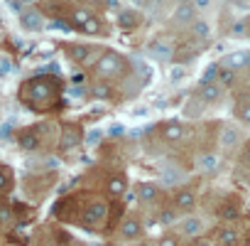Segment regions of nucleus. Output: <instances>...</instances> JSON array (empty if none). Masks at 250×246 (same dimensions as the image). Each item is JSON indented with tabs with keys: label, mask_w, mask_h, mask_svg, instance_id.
I'll use <instances>...</instances> for the list:
<instances>
[{
	"label": "nucleus",
	"mask_w": 250,
	"mask_h": 246,
	"mask_svg": "<svg viewBox=\"0 0 250 246\" xmlns=\"http://www.w3.org/2000/svg\"><path fill=\"white\" fill-rule=\"evenodd\" d=\"M59 79L54 76H37V79H30L20 86V101L35 111H49V108H57L59 106Z\"/></svg>",
	"instance_id": "f257e3e1"
},
{
	"label": "nucleus",
	"mask_w": 250,
	"mask_h": 246,
	"mask_svg": "<svg viewBox=\"0 0 250 246\" xmlns=\"http://www.w3.org/2000/svg\"><path fill=\"white\" fill-rule=\"evenodd\" d=\"M96 72H98V76H103V79L123 76L125 72H128V62H125V57L118 54V52H103L101 59L96 62Z\"/></svg>",
	"instance_id": "f03ea898"
},
{
	"label": "nucleus",
	"mask_w": 250,
	"mask_h": 246,
	"mask_svg": "<svg viewBox=\"0 0 250 246\" xmlns=\"http://www.w3.org/2000/svg\"><path fill=\"white\" fill-rule=\"evenodd\" d=\"M105 214H108V204L101 202V199H93V202H88V204L81 209V224H83L86 229H93V226L103 224Z\"/></svg>",
	"instance_id": "7ed1b4c3"
},
{
	"label": "nucleus",
	"mask_w": 250,
	"mask_h": 246,
	"mask_svg": "<svg viewBox=\"0 0 250 246\" xmlns=\"http://www.w3.org/2000/svg\"><path fill=\"white\" fill-rule=\"evenodd\" d=\"M143 231H145V226H143V221H140L138 217H125V219L118 224V234H120V239H125V241L140 239Z\"/></svg>",
	"instance_id": "20e7f679"
},
{
	"label": "nucleus",
	"mask_w": 250,
	"mask_h": 246,
	"mask_svg": "<svg viewBox=\"0 0 250 246\" xmlns=\"http://www.w3.org/2000/svg\"><path fill=\"white\" fill-rule=\"evenodd\" d=\"M66 52H69V57H71L74 62H81V64H91L93 59H96V62L101 59L98 49L91 47V45H69Z\"/></svg>",
	"instance_id": "39448f33"
},
{
	"label": "nucleus",
	"mask_w": 250,
	"mask_h": 246,
	"mask_svg": "<svg viewBox=\"0 0 250 246\" xmlns=\"http://www.w3.org/2000/svg\"><path fill=\"white\" fill-rule=\"evenodd\" d=\"M174 207H177L179 212H191V209L196 207V195H194V190H189V187L177 190V192H174Z\"/></svg>",
	"instance_id": "423d86ee"
},
{
	"label": "nucleus",
	"mask_w": 250,
	"mask_h": 246,
	"mask_svg": "<svg viewBox=\"0 0 250 246\" xmlns=\"http://www.w3.org/2000/svg\"><path fill=\"white\" fill-rule=\"evenodd\" d=\"M125 190H128V177H125L123 172H113L108 177V182H105V192L110 197H123Z\"/></svg>",
	"instance_id": "0eeeda50"
},
{
	"label": "nucleus",
	"mask_w": 250,
	"mask_h": 246,
	"mask_svg": "<svg viewBox=\"0 0 250 246\" xmlns=\"http://www.w3.org/2000/svg\"><path fill=\"white\" fill-rule=\"evenodd\" d=\"M196 94H199L201 101H206V103H216V101L221 98V94H223V86H221L218 81H208V84H201Z\"/></svg>",
	"instance_id": "6e6552de"
},
{
	"label": "nucleus",
	"mask_w": 250,
	"mask_h": 246,
	"mask_svg": "<svg viewBox=\"0 0 250 246\" xmlns=\"http://www.w3.org/2000/svg\"><path fill=\"white\" fill-rule=\"evenodd\" d=\"M135 195H138V202L152 204L160 197V185H155V182H140L138 190H135Z\"/></svg>",
	"instance_id": "1a4fd4ad"
},
{
	"label": "nucleus",
	"mask_w": 250,
	"mask_h": 246,
	"mask_svg": "<svg viewBox=\"0 0 250 246\" xmlns=\"http://www.w3.org/2000/svg\"><path fill=\"white\" fill-rule=\"evenodd\" d=\"M160 133H162V138H165L167 143H179V141L187 136V128L182 126V123H174V121H172V123H165Z\"/></svg>",
	"instance_id": "9d476101"
},
{
	"label": "nucleus",
	"mask_w": 250,
	"mask_h": 246,
	"mask_svg": "<svg viewBox=\"0 0 250 246\" xmlns=\"http://www.w3.org/2000/svg\"><path fill=\"white\" fill-rule=\"evenodd\" d=\"M69 18H71V25H74V27H79V30L83 32V30L93 23V18H96V15H93V13H88L86 8H74Z\"/></svg>",
	"instance_id": "9b49d317"
},
{
	"label": "nucleus",
	"mask_w": 250,
	"mask_h": 246,
	"mask_svg": "<svg viewBox=\"0 0 250 246\" xmlns=\"http://www.w3.org/2000/svg\"><path fill=\"white\" fill-rule=\"evenodd\" d=\"M196 168H199V172H216L221 168V160L216 153H201L196 158Z\"/></svg>",
	"instance_id": "f8f14e48"
},
{
	"label": "nucleus",
	"mask_w": 250,
	"mask_h": 246,
	"mask_svg": "<svg viewBox=\"0 0 250 246\" xmlns=\"http://www.w3.org/2000/svg\"><path fill=\"white\" fill-rule=\"evenodd\" d=\"M140 23H143V15L135 13V10H120V13H118V25H120L123 30H133V27H138Z\"/></svg>",
	"instance_id": "ddd939ff"
},
{
	"label": "nucleus",
	"mask_w": 250,
	"mask_h": 246,
	"mask_svg": "<svg viewBox=\"0 0 250 246\" xmlns=\"http://www.w3.org/2000/svg\"><path fill=\"white\" fill-rule=\"evenodd\" d=\"M248 54L250 52H230L226 59H223V64H226V69H230V72H238V69H248Z\"/></svg>",
	"instance_id": "4468645a"
},
{
	"label": "nucleus",
	"mask_w": 250,
	"mask_h": 246,
	"mask_svg": "<svg viewBox=\"0 0 250 246\" xmlns=\"http://www.w3.org/2000/svg\"><path fill=\"white\" fill-rule=\"evenodd\" d=\"M216 241H218V246H235L238 244V229H233V226H218L216 229Z\"/></svg>",
	"instance_id": "2eb2a0df"
},
{
	"label": "nucleus",
	"mask_w": 250,
	"mask_h": 246,
	"mask_svg": "<svg viewBox=\"0 0 250 246\" xmlns=\"http://www.w3.org/2000/svg\"><path fill=\"white\" fill-rule=\"evenodd\" d=\"M223 221H233V219H238L240 217V202H235V199H228L226 204H221L218 207V212H216Z\"/></svg>",
	"instance_id": "dca6fc26"
},
{
	"label": "nucleus",
	"mask_w": 250,
	"mask_h": 246,
	"mask_svg": "<svg viewBox=\"0 0 250 246\" xmlns=\"http://www.w3.org/2000/svg\"><path fill=\"white\" fill-rule=\"evenodd\" d=\"M18 143H20V148H22V150H27V153H32V150H37V148H40V138H37V133H35V131H22V133H20V138H18Z\"/></svg>",
	"instance_id": "f3484780"
},
{
	"label": "nucleus",
	"mask_w": 250,
	"mask_h": 246,
	"mask_svg": "<svg viewBox=\"0 0 250 246\" xmlns=\"http://www.w3.org/2000/svg\"><path fill=\"white\" fill-rule=\"evenodd\" d=\"M204 231V221L199 219V217H187L184 221H182V234H187V236H199Z\"/></svg>",
	"instance_id": "a211bd4d"
},
{
	"label": "nucleus",
	"mask_w": 250,
	"mask_h": 246,
	"mask_svg": "<svg viewBox=\"0 0 250 246\" xmlns=\"http://www.w3.org/2000/svg\"><path fill=\"white\" fill-rule=\"evenodd\" d=\"M194 15H196V5H194V3H182V5H177L174 18H177L179 23H189V20H194Z\"/></svg>",
	"instance_id": "6ab92c4d"
},
{
	"label": "nucleus",
	"mask_w": 250,
	"mask_h": 246,
	"mask_svg": "<svg viewBox=\"0 0 250 246\" xmlns=\"http://www.w3.org/2000/svg\"><path fill=\"white\" fill-rule=\"evenodd\" d=\"M81 143V133H76V131H64L62 133V141H59V148L62 150H69V148H76Z\"/></svg>",
	"instance_id": "aec40b11"
},
{
	"label": "nucleus",
	"mask_w": 250,
	"mask_h": 246,
	"mask_svg": "<svg viewBox=\"0 0 250 246\" xmlns=\"http://www.w3.org/2000/svg\"><path fill=\"white\" fill-rule=\"evenodd\" d=\"M20 20H22V27H27V30H40L42 27V15L40 13H25Z\"/></svg>",
	"instance_id": "412c9836"
},
{
	"label": "nucleus",
	"mask_w": 250,
	"mask_h": 246,
	"mask_svg": "<svg viewBox=\"0 0 250 246\" xmlns=\"http://www.w3.org/2000/svg\"><path fill=\"white\" fill-rule=\"evenodd\" d=\"M221 146H223V148H233V146H238V131L226 128V131L221 133Z\"/></svg>",
	"instance_id": "4be33fe9"
},
{
	"label": "nucleus",
	"mask_w": 250,
	"mask_h": 246,
	"mask_svg": "<svg viewBox=\"0 0 250 246\" xmlns=\"http://www.w3.org/2000/svg\"><path fill=\"white\" fill-rule=\"evenodd\" d=\"M235 116H238L243 123H248V126H250V98H248V101H240V103L235 106Z\"/></svg>",
	"instance_id": "5701e85b"
},
{
	"label": "nucleus",
	"mask_w": 250,
	"mask_h": 246,
	"mask_svg": "<svg viewBox=\"0 0 250 246\" xmlns=\"http://www.w3.org/2000/svg\"><path fill=\"white\" fill-rule=\"evenodd\" d=\"M0 185H3V192H5V195L13 190V170H10V168H3V175H0Z\"/></svg>",
	"instance_id": "b1692460"
},
{
	"label": "nucleus",
	"mask_w": 250,
	"mask_h": 246,
	"mask_svg": "<svg viewBox=\"0 0 250 246\" xmlns=\"http://www.w3.org/2000/svg\"><path fill=\"white\" fill-rule=\"evenodd\" d=\"M235 81V72H230V69H218V84L221 86H230Z\"/></svg>",
	"instance_id": "393cba45"
},
{
	"label": "nucleus",
	"mask_w": 250,
	"mask_h": 246,
	"mask_svg": "<svg viewBox=\"0 0 250 246\" xmlns=\"http://www.w3.org/2000/svg\"><path fill=\"white\" fill-rule=\"evenodd\" d=\"M91 94H93L96 98H108V96H110V86H108V84H101V81H98V84H93Z\"/></svg>",
	"instance_id": "a878e982"
},
{
	"label": "nucleus",
	"mask_w": 250,
	"mask_h": 246,
	"mask_svg": "<svg viewBox=\"0 0 250 246\" xmlns=\"http://www.w3.org/2000/svg\"><path fill=\"white\" fill-rule=\"evenodd\" d=\"M160 246H179V239H177V236H172V234H167V236H162V239H160Z\"/></svg>",
	"instance_id": "bb28decb"
},
{
	"label": "nucleus",
	"mask_w": 250,
	"mask_h": 246,
	"mask_svg": "<svg viewBox=\"0 0 250 246\" xmlns=\"http://www.w3.org/2000/svg\"><path fill=\"white\" fill-rule=\"evenodd\" d=\"M194 32H196L199 37H206V35H208V25L201 20V23H196V25H194Z\"/></svg>",
	"instance_id": "cd10ccee"
},
{
	"label": "nucleus",
	"mask_w": 250,
	"mask_h": 246,
	"mask_svg": "<svg viewBox=\"0 0 250 246\" xmlns=\"http://www.w3.org/2000/svg\"><path fill=\"white\" fill-rule=\"evenodd\" d=\"M152 52H162V57H167V54H169V47H167L165 42H155V45H152Z\"/></svg>",
	"instance_id": "c85d7f7f"
},
{
	"label": "nucleus",
	"mask_w": 250,
	"mask_h": 246,
	"mask_svg": "<svg viewBox=\"0 0 250 246\" xmlns=\"http://www.w3.org/2000/svg\"><path fill=\"white\" fill-rule=\"evenodd\" d=\"M191 246H216V244H213L211 239H206V236H199V239H196Z\"/></svg>",
	"instance_id": "c756f323"
},
{
	"label": "nucleus",
	"mask_w": 250,
	"mask_h": 246,
	"mask_svg": "<svg viewBox=\"0 0 250 246\" xmlns=\"http://www.w3.org/2000/svg\"><path fill=\"white\" fill-rule=\"evenodd\" d=\"M240 158H243V163H248V165H250V141L243 146V153H240Z\"/></svg>",
	"instance_id": "7c9ffc66"
},
{
	"label": "nucleus",
	"mask_w": 250,
	"mask_h": 246,
	"mask_svg": "<svg viewBox=\"0 0 250 246\" xmlns=\"http://www.w3.org/2000/svg\"><path fill=\"white\" fill-rule=\"evenodd\" d=\"M57 241H59V244H69V241H71V236H69L66 231H57Z\"/></svg>",
	"instance_id": "2f4dec72"
},
{
	"label": "nucleus",
	"mask_w": 250,
	"mask_h": 246,
	"mask_svg": "<svg viewBox=\"0 0 250 246\" xmlns=\"http://www.w3.org/2000/svg\"><path fill=\"white\" fill-rule=\"evenodd\" d=\"M248 72H250V54H248Z\"/></svg>",
	"instance_id": "473e14b6"
},
{
	"label": "nucleus",
	"mask_w": 250,
	"mask_h": 246,
	"mask_svg": "<svg viewBox=\"0 0 250 246\" xmlns=\"http://www.w3.org/2000/svg\"><path fill=\"white\" fill-rule=\"evenodd\" d=\"M245 246H250V236H248V244H245Z\"/></svg>",
	"instance_id": "72a5a7b5"
},
{
	"label": "nucleus",
	"mask_w": 250,
	"mask_h": 246,
	"mask_svg": "<svg viewBox=\"0 0 250 246\" xmlns=\"http://www.w3.org/2000/svg\"><path fill=\"white\" fill-rule=\"evenodd\" d=\"M103 246H115V244H103Z\"/></svg>",
	"instance_id": "f704fd0d"
},
{
	"label": "nucleus",
	"mask_w": 250,
	"mask_h": 246,
	"mask_svg": "<svg viewBox=\"0 0 250 246\" xmlns=\"http://www.w3.org/2000/svg\"><path fill=\"white\" fill-rule=\"evenodd\" d=\"M143 246H147V244H143Z\"/></svg>",
	"instance_id": "c9c22d12"
}]
</instances>
